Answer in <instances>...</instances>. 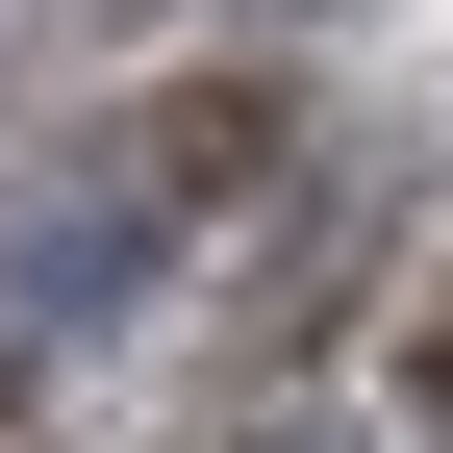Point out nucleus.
Wrapping results in <instances>:
<instances>
[{"label": "nucleus", "instance_id": "1", "mask_svg": "<svg viewBox=\"0 0 453 453\" xmlns=\"http://www.w3.org/2000/svg\"><path fill=\"white\" fill-rule=\"evenodd\" d=\"M252 177V127L226 101H177V127H101V151H50L26 202H0V403H26L76 327H127L151 277H177V226Z\"/></svg>", "mask_w": 453, "mask_h": 453}, {"label": "nucleus", "instance_id": "2", "mask_svg": "<svg viewBox=\"0 0 453 453\" xmlns=\"http://www.w3.org/2000/svg\"><path fill=\"white\" fill-rule=\"evenodd\" d=\"M50 26H127V0H50Z\"/></svg>", "mask_w": 453, "mask_h": 453}]
</instances>
